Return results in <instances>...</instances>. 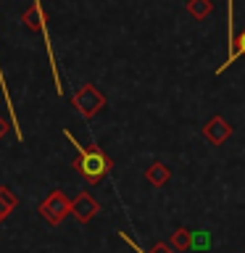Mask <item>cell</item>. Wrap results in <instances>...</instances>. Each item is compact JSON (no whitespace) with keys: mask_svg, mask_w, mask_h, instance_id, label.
<instances>
[{"mask_svg":"<svg viewBox=\"0 0 245 253\" xmlns=\"http://www.w3.org/2000/svg\"><path fill=\"white\" fill-rule=\"evenodd\" d=\"M169 248L177 253V251H187L190 248V229L185 227H179V229H174L171 232V240H169Z\"/></svg>","mask_w":245,"mask_h":253,"instance_id":"obj_11","label":"cell"},{"mask_svg":"<svg viewBox=\"0 0 245 253\" xmlns=\"http://www.w3.org/2000/svg\"><path fill=\"white\" fill-rule=\"evenodd\" d=\"M190 248H193V251H208L211 248V232H208V229L190 232Z\"/></svg>","mask_w":245,"mask_h":253,"instance_id":"obj_12","label":"cell"},{"mask_svg":"<svg viewBox=\"0 0 245 253\" xmlns=\"http://www.w3.org/2000/svg\"><path fill=\"white\" fill-rule=\"evenodd\" d=\"M119 237H122V240H124L126 245H129V248H134V253H145V251H140V248H137V243H134V240H132V237L126 235V232H119ZM150 253H174V251H171L166 243H156L153 248H150Z\"/></svg>","mask_w":245,"mask_h":253,"instance_id":"obj_13","label":"cell"},{"mask_svg":"<svg viewBox=\"0 0 245 253\" xmlns=\"http://www.w3.org/2000/svg\"><path fill=\"white\" fill-rule=\"evenodd\" d=\"M63 137H66L71 145L77 148V158H74V164H71V166H74V169L82 174L84 182H90V185H98V182L111 171L114 161H111V158L103 153L98 145H87V148H84L82 142H79L69 129H63Z\"/></svg>","mask_w":245,"mask_h":253,"instance_id":"obj_1","label":"cell"},{"mask_svg":"<svg viewBox=\"0 0 245 253\" xmlns=\"http://www.w3.org/2000/svg\"><path fill=\"white\" fill-rule=\"evenodd\" d=\"M16 203H19V198H16L8 187H0V224H3V221L13 213Z\"/></svg>","mask_w":245,"mask_h":253,"instance_id":"obj_9","label":"cell"},{"mask_svg":"<svg viewBox=\"0 0 245 253\" xmlns=\"http://www.w3.org/2000/svg\"><path fill=\"white\" fill-rule=\"evenodd\" d=\"M21 21H24V27L32 29V32H42V29H45V16H42V8H40V3H32L27 11L21 13Z\"/></svg>","mask_w":245,"mask_h":253,"instance_id":"obj_8","label":"cell"},{"mask_svg":"<svg viewBox=\"0 0 245 253\" xmlns=\"http://www.w3.org/2000/svg\"><path fill=\"white\" fill-rule=\"evenodd\" d=\"M237 58H245V29L235 35V42L229 45V55H227V61H224V63H221V66L216 69V74H221V71H227V69L232 66V63H235Z\"/></svg>","mask_w":245,"mask_h":253,"instance_id":"obj_7","label":"cell"},{"mask_svg":"<svg viewBox=\"0 0 245 253\" xmlns=\"http://www.w3.org/2000/svg\"><path fill=\"white\" fill-rule=\"evenodd\" d=\"M37 211H40V216H42L47 224L55 227V224H61V221L71 213V198L63 193V190H53V193L40 203Z\"/></svg>","mask_w":245,"mask_h":253,"instance_id":"obj_2","label":"cell"},{"mask_svg":"<svg viewBox=\"0 0 245 253\" xmlns=\"http://www.w3.org/2000/svg\"><path fill=\"white\" fill-rule=\"evenodd\" d=\"M187 11H190L193 19L203 21V19H208V16L213 13V3L211 0H187Z\"/></svg>","mask_w":245,"mask_h":253,"instance_id":"obj_10","label":"cell"},{"mask_svg":"<svg viewBox=\"0 0 245 253\" xmlns=\"http://www.w3.org/2000/svg\"><path fill=\"white\" fill-rule=\"evenodd\" d=\"M145 179L150 182L153 187H163L166 182L171 179V169L166 164H161V161H156V164H150L148 169H145Z\"/></svg>","mask_w":245,"mask_h":253,"instance_id":"obj_6","label":"cell"},{"mask_svg":"<svg viewBox=\"0 0 245 253\" xmlns=\"http://www.w3.org/2000/svg\"><path fill=\"white\" fill-rule=\"evenodd\" d=\"M98 211H100L98 201H95L87 190H84V193H79L77 198H71V216H74L79 224H87V221H90Z\"/></svg>","mask_w":245,"mask_h":253,"instance_id":"obj_4","label":"cell"},{"mask_svg":"<svg viewBox=\"0 0 245 253\" xmlns=\"http://www.w3.org/2000/svg\"><path fill=\"white\" fill-rule=\"evenodd\" d=\"M232 24H235V0H227V45L235 42V29H232Z\"/></svg>","mask_w":245,"mask_h":253,"instance_id":"obj_14","label":"cell"},{"mask_svg":"<svg viewBox=\"0 0 245 253\" xmlns=\"http://www.w3.org/2000/svg\"><path fill=\"white\" fill-rule=\"evenodd\" d=\"M8 132V122H5V119L3 116H0V137H3V134Z\"/></svg>","mask_w":245,"mask_h":253,"instance_id":"obj_15","label":"cell"},{"mask_svg":"<svg viewBox=\"0 0 245 253\" xmlns=\"http://www.w3.org/2000/svg\"><path fill=\"white\" fill-rule=\"evenodd\" d=\"M71 106H74L84 119H92L103 106H106V95H103L95 84H82L74 92V98H71Z\"/></svg>","mask_w":245,"mask_h":253,"instance_id":"obj_3","label":"cell"},{"mask_svg":"<svg viewBox=\"0 0 245 253\" xmlns=\"http://www.w3.org/2000/svg\"><path fill=\"white\" fill-rule=\"evenodd\" d=\"M229 134H232V126H229L227 119L221 116H213L208 124L203 126V137L211 142V145H221V142L229 140Z\"/></svg>","mask_w":245,"mask_h":253,"instance_id":"obj_5","label":"cell"}]
</instances>
